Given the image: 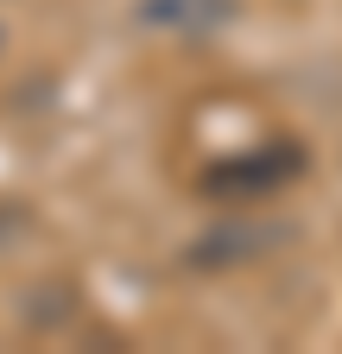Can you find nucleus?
Wrapping results in <instances>:
<instances>
[{
    "label": "nucleus",
    "mask_w": 342,
    "mask_h": 354,
    "mask_svg": "<svg viewBox=\"0 0 342 354\" xmlns=\"http://www.w3.org/2000/svg\"><path fill=\"white\" fill-rule=\"evenodd\" d=\"M298 171H305V152H298L291 140H273V146H260V152L216 158V165L197 177V190H203L209 203H253V196L285 190Z\"/></svg>",
    "instance_id": "nucleus-1"
},
{
    "label": "nucleus",
    "mask_w": 342,
    "mask_h": 354,
    "mask_svg": "<svg viewBox=\"0 0 342 354\" xmlns=\"http://www.w3.org/2000/svg\"><path fill=\"white\" fill-rule=\"evenodd\" d=\"M235 19V0H140V26L178 32V38H209Z\"/></svg>",
    "instance_id": "nucleus-2"
},
{
    "label": "nucleus",
    "mask_w": 342,
    "mask_h": 354,
    "mask_svg": "<svg viewBox=\"0 0 342 354\" xmlns=\"http://www.w3.org/2000/svg\"><path fill=\"white\" fill-rule=\"evenodd\" d=\"M291 228L285 221H235V228H216V234H203L190 247V266H235V259H253V253H267L273 241H285Z\"/></svg>",
    "instance_id": "nucleus-3"
}]
</instances>
